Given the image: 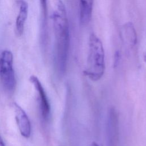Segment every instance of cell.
Segmentation results:
<instances>
[{
	"mask_svg": "<svg viewBox=\"0 0 146 146\" xmlns=\"http://www.w3.org/2000/svg\"><path fill=\"white\" fill-rule=\"evenodd\" d=\"M40 9V42L46 48L48 42V0H39Z\"/></svg>",
	"mask_w": 146,
	"mask_h": 146,
	"instance_id": "obj_6",
	"label": "cell"
},
{
	"mask_svg": "<svg viewBox=\"0 0 146 146\" xmlns=\"http://www.w3.org/2000/svg\"><path fill=\"white\" fill-rule=\"evenodd\" d=\"M105 70V54L103 43L95 34L92 33L89 38L87 66L84 74L91 80L98 81L103 76Z\"/></svg>",
	"mask_w": 146,
	"mask_h": 146,
	"instance_id": "obj_2",
	"label": "cell"
},
{
	"mask_svg": "<svg viewBox=\"0 0 146 146\" xmlns=\"http://www.w3.org/2000/svg\"><path fill=\"white\" fill-rule=\"evenodd\" d=\"M30 81L33 84L38 94L39 106L42 117L44 121H47L50 117L51 108L46 92L36 76L31 75L30 77Z\"/></svg>",
	"mask_w": 146,
	"mask_h": 146,
	"instance_id": "obj_4",
	"label": "cell"
},
{
	"mask_svg": "<svg viewBox=\"0 0 146 146\" xmlns=\"http://www.w3.org/2000/svg\"><path fill=\"white\" fill-rule=\"evenodd\" d=\"M0 81L3 88L8 92H12L16 87V78L13 68V55L8 50L0 54Z\"/></svg>",
	"mask_w": 146,
	"mask_h": 146,
	"instance_id": "obj_3",
	"label": "cell"
},
{
	"mask_svg": "<svg viewBox=\"0 0 146 146\" xmlns=\"http://www.w3.org/2000/svg\"><path fill=\"white\" fill-rule=\"evenodd\" d=\"M0 146H5V143L3 142V140H2V139L1 136H0Z\"/></svg>",
	"mask_w": 146,
	"mask_h": 146,
	"instance_id": "obj_10",
	"label": "cell"
},
{
	"mask_svg": "<svg viewBox=\"0 0 146 146\" xmlns=\"http://www.w3.org/2000/svg\"><path fill=\"white\" fill-rule=\"evenodd\" d=\"M90 146H99V145L95 141H93L92 142V143L91 144Z\"/></svg>",
	"mask_w": 146,
	"mask_h": 146,
	"instance_id": "obj_11",
	"label": "cell"
},
{
	"mask_svg": "<svg viewBox=\"0 0 146 146\" xmlns=\"http://www.w3.org/2000/svg\"><path fill=\"white\" fill-rule=\"evenodd\" d=\"M121 36L123 40L128 45L134 46L136 44L137 42V34L132 22H127L122 26Z\"/></svg>",
	"mask_w": 146,
	"mask_h": 146,
	"instance_id": "obj_9",
	"label": "cell"
},
{
	"mask_svg": "<svg viewBox=\"0 0 146 146\" xmlns=\"http://www.w3.org/2000/svg\"><path fill=\"white\" fill-rule=\"evenodd\" d=\"M51 15L55 38V63L58 73L63 75L66 70L69 54L70 36L65 5L62 0H52Z\"/></svg>",
	"mask_w": 146,
	"mask_h": 146,
	"instance_id": "obj_1",
	"label": "cell"
},
{
	"mask_svg": "<svg viewBox=\"0 0 146 146\" xmlns=\"http://www.w3.org/2000/svg\"><path fill=\"white\" fill-rule=\"evenodd\" d=\"M15 117L21 134L25 138H29L31 135V127L28 116L25 111L17 103H13Z\"/></svg>",
	"mask_w": 146,
	"mask_h": 146,
	"instance_id": "obj_5",
	"label": "cell"
},
{
	"mask_svg": "<svg viewBox=\"0 0 146 146\" xmlns=\"http://www.w3.org/2000/svg\"><path fill=\"white\" fill-rule=\"evenodd\" d=\"M94 0H79V18L83 25L88 24L92 18Z\"/></svg>",
	"mask_w": 146,
	"mask_h": 146,
	"instance_id": "obj_8",
	"label": "cell"
},
{
	"mask_svg": "<svg viewBox=\"0 0 146 146\" xmlns=\"http://www.w3.org/2000/svg\"><path fill=\"white\" fill-rule=\"evenodd\" d=\"M19 11L15 19V29L17 36H20L22 35L25 29V23L28 16L29 5L25 0H18Z\"/></svg>",
	"mask_w": 146,
	"mask_h": 146,
	"instance_id": "obj_7",
	"label": "cell"
},
{
	"mask_svg": "<svg viewBox=\"0 0 146 146\" xmlns=\"http://www.w3.org/2000/svg\"><path fill=\"white\" fill-rule=\"evenodd\" d=\"M144 60H145V63H146V52H145V55H144Z\"/></svg>",
	"mask_w": 146,
	"mask_h": 146,
	"instance_id": "obj_12",
	"label": "cell"
}]
</instances>
